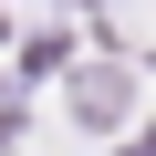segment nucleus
I'll use <instances>...</instances> for the list:
<instances>
[{
    "label": "nucleus",
    "instance_id": "obj_1",
    "mask_svg": "<svg viewBox=\"0 0 156 156\" xmlns=\"http://www.w3.org/2000/svg\"><path fill=\"white\" fill-rule=\"evenodd\" d=\"M73 115H83V125H125V83H115V73H94V83L73 94Z\"/></svg>",
    "mask_w": 156,
    "mask_h": 156
}]
</instances>
